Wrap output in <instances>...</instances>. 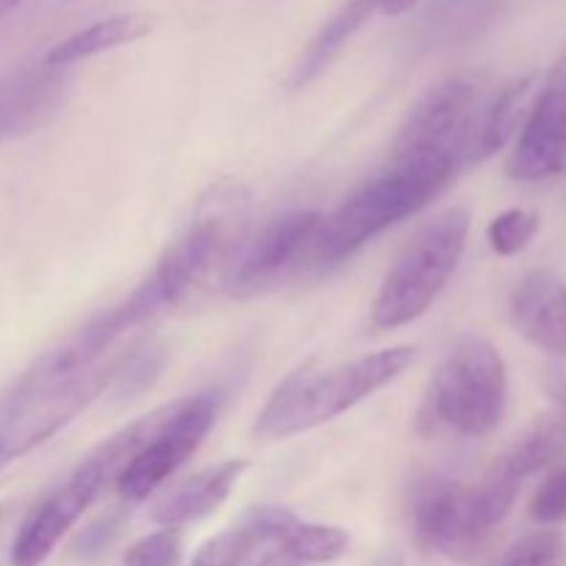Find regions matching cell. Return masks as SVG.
Masks as SVG:
<instances>
[{
  "instance_id": "obj_22",
  "label": "cell",
  "mask_w": 566,
  "mask_h": 566,
  "mask_svg": "<svg viewBox=\"0 0 566 566\" xmlns=\"http://www.w3.org/2000/svg\"><path fill=\"white\" fill-rule=\"evenodd\" d=\"M166 359H169V354H166V346H160V343L133 346L125 354V363H122L119 374H116L114 385H111L114 396L122 398V401L142 396L144 390H149L160 379Z\"/></svg>"
},
{
  "instance_id": "obj_29",
  "label": "cell",
  "mask_w": 566,
  "mask_h": 566,
  "mask_svg": "<svg viewBox=\"0 0 566 566\" xmlns=\"http://www.w3.org/2000/svg\"><path fill=\"white\" fill-rule=\"evenodd\" d=\"M531 517L539 525H558L566 520V462L558 464L531 501Z\"/></svg>"
},
{
  "instance_id": "obj_7",
  "label": "cell",
  "mask_w": 566,
  "mask_h": 566,
  "mask_svg": "<svg viewBox=\"0 0 566 566\" xmlns=\"http://www.w3.org/2000/svg\"><path fill=\"white\" fill-rule=\"evenodd\" d=\"M125 354L127 352H122L111 363L83 370L48 390L14 398V401H0V470L59 434L83 409L92 407L114 385Z\"/></svg>"
},
{
  "instance_id": "obj_32",
  "label": "cell",
  "mask_w": 566,
  "mask_h": 566,
  "mask_svg": "<svg viewBox=\"0 0 566 566\" xmlns=\"http://www.w3.org/2000/svg\"><path fill=\"white\" fill-rule=\"evenodd\" d=\"M374 566H403V556L398 551H387L376 558Z\"/></svg>"
},
{
  "instance_id": "obj_34",
  "label": "cell",
  "mask_w": 566,
  "mask_h": 566,
  "mask_svg": "<svg viewBox=\"0 0 566 566\" xmlns=\"http://www.w3.org/2000/svg\"><path fill=\"white\" fill-rule=\"evenodd\" d=\"M70 3H83V0H70Z\"/></svg>"
},
{
  "instance_id": "obj_27",
  "label": "cell",
  "mask_w": 566,
  "mask_h": 566,
  "mask_svg": "<svg viewBox=\"0 0 566 566\" xmlns=\"http://www.w3.org/2000/svg\"><path fill=\"white\" fill-rule=\"evenodd\" d=\"M182 556L180 528H160L127 547L122 566H177Z\"/></svg>"
},
{
  "instance_id": "obj_17",
  "label": "cell",
  "mask_w": 566,
  "mask_h": 566,
  "mask_svg": "<svg viewBox=\"0 0 566 566\" xmlns=\"http://www.w3.org/2000/svg\"><path fill=\"white\" fill-rule=\"evenodd\" d=\"M247 468V459H230V462H221L216 468L199 470L155 503L153 520L164 528H180L193 520L208 517L230 497Z\"/></svg>"
},
{
  "instance_id": "obj_11",
  "label": "cell",
  "mask_w": 566,
  "mask_h": 566,
  "mask_svg": "<svg viewBox=\"0 0 566 566\" xmlns=\"http://www.w3.org/2000/svg\"><path fill=\"white\" fill-rule=\"evenodd\" d=\"M409 514L420 545L451 562H470L479 556L495 531L481 509L475 486L448 479H426L415 484Z\"/></svg>"
},
{
  "instance_id": "obj_25",
  "label": "cell",
  "mask_w": 566,
  "mask_h": 566,
  "mask_svg": "<svg viewBox=\"0 0 566 566\" xmlns=\"http://www.w3.org/2000/svg\"><path fill=\"white\" fill-rule=\"evenodd\" d=\"M497 9V0H434L431 6V22L440 25V33L462 36V33L479 31Z\"/></svg>"
},
{
  "instance_id": "obj_18",
  "label": "cell",
  "mask_w": 566,
  "mask_h": 566,
  "mask_svg": "<svg viewBox=\"0 0 566 566\" xmlns=\"http://www.w3.org/2000/svg\"><path fill=\"white\" fill-rule=\"evenodd\" d=\"M534 75L517 77L495 92V97L481 103L479 119H475L473 142L468 149V164L492 158L501 153L514 136H520L531 111V97H534Z\"/></svg>"
},
{
  "instance_id": "obj_33",
  "label": "cell",
  "mask_w": 566,
  "mask_h": 566,
  "mask_svg": "<svg viewBox=\"0 0 566 566\" xmlns=\"http://www.w3.org/2000/svg\"><path fill=\"white\" fill-rule=\"evenodd\" d=\"M20 3L22 0H0V17L9 14V11H14Z\"/></svg>"
},
{
  "instance_id": "obj_6",
  "label": "cell",
  "mask_w": 566,
  "mask_h": 566,
  "mask_svg": "<svg viewBox=\"0 0 566 566\" xmlns=\"http://www.w3.org/2000/svg\"><path fill=\"white\" fill-rule=\"evenodd\" d=\"M479 111L481 88L473 77L453 75L434 83L409 111L390 160H418L459 171L468 164Z\"/></svg>"
},
{
  "instance_id": "obj_3",
  "label": "cell",
  "mask_w": 566,
  "mask_h": 566,
  "mask_svg": "<svg viewBox=\"0 0 566 566\" xmlns=\"http://www.w3.org/2000/svg\"><path fill=\"white\" fill-rule=\"evenodd\" d=\"M509 376L501 352L481 335H464L437 365L415 426L418 434L486 437L506 412Z\"/></svg>"
},
{
  "instance_id": "obj_24",
  "label": "cell",
  "mask_w": 566,
  "mask_h": 566,
  "mask_svg": "<svg viewBox=\"0 0 566 566\" xmlns=\"http://www.w3.org/2000/svg\"><path fill=\"white\" fill-rule=\"evenodd\" d=\"M258 547L260 545L252 536V531L235 523L232 528L221 531L219 536L205 542L197 551V556H193L191 566H247Z\"/></svg>"
},
{
  "instance_id": "obj_28",
  "label": "cell",
  "mask_w": 566,
  "mask_h": 566,
  "mask_svg": "<svg viewBox=\"0 0 566 566\" xmlns=\"http://www.w3.org/2000/svg\"><path fill=\"white\" fill-rule=\"evenodd\" d=\"M125 523H127V503L119 509H111V512H105L103 517L88 523L86 528L77 534V539L72 542V551H75V556L83 558V562H94V558L105 556V553L111 551V545L119 539Z\"/></svg>"
},
{
  "instance_id": "obj_9",
  "label": "cell",
  "mask_w": 566,
  "mask_h": 566,
  "mask_svg": "<svg viewBox=\"0 0 566 566\" xmlns=\"http://www.w3.org/2000/svg\"><path fill=\"white\" fill-rule=\"evenodd\" d=\"M321 219L324 216L318 210H291L271 219L254 235H243L221 271L227 296L252 298L291 280L304 260H310Z\"/></svg>"
},
{
  "instance_id": "obj_8",
  "label": "cell",
  "mask_w": 566,
  "mask_h": 566,
  "mask_svg": "<svg viewBox=\"0 0 566 566\" xmlns=\"http://www.w3.org/2000/svg\"><path fill=\"white\" fill-rule=\"evenodd\" d=\"M158 310H164V304H160L158 293L149 285V280H144L130 296H125L119 304L97 313L92 321H86L81 329L72 332L61 346L42 354V357L11 385V390L6 392L0 401H14V398H25L31 396V392L48 390V387L61 385V381L94 368V363L103 357L105 348L114 346L127 329L153 318Z\"/></svg>"
},
{
  "instance_id": "obj_14",
  "label": "cell",
  "mask_w": 566,
  "mask_h": 566,
  "mask_svg": "<svg viewBox=\"0 0 566 566\" xmlns=\"http://www.w3.org/2000/svg\"><path fill=\"white\" fill-rule=\"evenodd\" d=\"M64 103V77L44 61L0 75V142L48 125Z\"/></svg>"
},
{
  "instance_id": "obj_1",
  "label": "cell",
  "mask_w": 566,
  "mask_h": 566,
  "mask_svg": "<svg viewBox=\"0 0 566 566\" xmlns=\"http://www.w3.org/2000/svg\"><path fill=\"white\" fill-rule=\"evenodd\" d=\"M412 363V346H392L332 365V368L304 365L271 392L254 420V437L287 440L321 423H329L337 415L348 412L359 401L398 379Z\"/></svg>"
},
{
  "instance_id": "obj_23",
  "label": "cell",
  "mask_w": 566,
  "mask_h": 566,
  "mask_svg": "<svg viewBox=\"0 0 566 566\" xmlns=\"http://www.w3.org/2000/svg\"><path fill=\"white\" fill-rule=\"evenodd\" d=\"M542 219L536 210L512 208L497 213L486 227V241H490L492 252L501 258H514V254L525 252L536 235H539Z\"/></svg>"
},
{
  "instance_id": "obj_26",
  "label": "cell",
  "mask_w": 566,
  "mask_h": 566,
  "mask_svg": "<svg viewBox=\"0 0 566 566\" xmlns=\"http://www.w3.org/2000/svg\"><path fill=\"white\" fill-rule=\"evenodd\" d=\"M497 566H566V545L558 531H534L514 542Z\"/></svg>"
},
{
  "instance_id": "obj_20",
  "label": "cell",
  "mask_w": 566,
  "mask_h": 566,
  "mask_svg": "<svg viewBox=\"0 0 566 566\" xmlns=\"http://www.w3.org/2000/svg\"><path fill=\"white\" fill-rule=\"evenodd\" d=\"M566 459V409L545 412L509 446L501 462L512 470L517 479L534 475L539 470Z\"/></svg>"
},
{
  "instance_id": "obj_16",
  "label": "cell",
  "mask_w": 566,
  "mask_h": 566,
  "mask_svg": "<svg viewBox=\"0 0 566 566\" xmlns=\"http://www.w3.org/2000/svg\"><path fill=\"white\" fill-rule=\"evenodd\" d=\"M520 335L551 354L566 352V282L553 271H531L509 298Z\"/></svg>"
},
{
  "instance_id": "obj_15",
  "label": "cell",
  "mask_w": 566,
  "mask_h": 566,
  "mask_svg": "<svg viewBox=\"0 0 566 566\" xmlns=\"http://www.w3.org/2000/svg\"><path fill=\"white\" fill-rule=\"evenodd\" d=\"M418 0H343L337 6L335 14L318 28L310 44L304 48V53L298 55L296 66L291 72V92H302L310 83L318 81L326 70L337 61V55L346 50V44L368 25L374 17L385 14H403V11L415 9Z\"/></svg>"
},
{
  "instance_id": "obj_13",
  "label": "cell",
  "mask_w": 566,
  "mask_h": 566,
  "mask_svg": "<svg viewBox=\"0 0 566 566\" xmlns=\"http://www.w3.org/2000/svg\"><path fill=\"white\" fill-rule=\"evenodd\" d=\"M108 484L111 481L99 473L97 464L83 459L70 479L50 490L22 520L11 542V566H42L48 562L61 536L83 517Z\"/></svg>"
},
{
  "instance_id": "obj_10",
  "label": "cell",
  "mask_w": 566,
  "mask_h": 566,
  "mask_svg": "<svg viewBox=\"0 0 566 566\" xmlns=\"http://www.w3.org/2000/svg\"><path fill=\"white\" fill-rule=\"evenodd\" d=\"M216 415H219V396L216 392H197V396L166 403L164 423L116 479L122 501H147L202 446L208 431L213 429Z\"/></svg>"
},
{
  "instance_id": "obj_5",
  "label": "cell",
  "mask_w": 566,
  "mask_h": 566,
  "mask_svg": "<svg viewBox=\"0 0 566 566\" xmlns=\"http://www.w3.org/2000/svg\"><path fill=\"white\" fill-rule=\"evenodd\" d=\"M243 213L247 193L235 182H219L202 199L186 232L166 249L153 274L147 276L164 307L188 302L216 269L224 271L235 247L243 241Z\"/></svg>"
},
{
  "instance_id": "obj_31",
  "label": "cell",
  "mask_w": 566,
  "mask_h": 566,
  "mask_svg": "<svg viewBox=\"0 0 566 566\" xmlns=\"http://www.w3.org/2000/svg\"><path fill=\"white\" fill-rule=\"evenodd\" d=\"M254 566H304V564H298L296 558L287 556L282 547H271L269 553H263V556H260V562Z\"/></svg>"
},
{
  "instance_id": "obj_2",
  "label": "cell",
  "mask_w": 566,
  "mask_h": 566,
  "mask_svg": "<svg viewBox=\"0 0 566 566\" xmlns=\"http://www.w3.org/2000/svg\"><path fill=\"white\" fill-rule=\"evenodd\" d=\"M457 175L459 171L446 166L387 160L385 169L376 171L321 219L310 260L321 269L340 265L376 235L434 202Z\"/></svg>"
},
{
  "instance_id": "obj_12",
  "label": "cell",
  "mask_w": 566,
  "mask_h": 566,
  "mask_svg": "<svg viewBox=\"0 0 566 566\" xmlns=\"http://www.w3.org/2000/svg\"><path fill=\"white\" fill-rule=\"evenodd\" d=\"M506 175L520 182H539L566 175V48L547 72L531 103L528 119L509 153Z\"/></svg>"
},
{
  "instance_id": "obj_30",
  "label": "cell",
  "mask_w": 566,
  "mask_h": 566,
  "mask_svg": "<svg viewBox=\"0 0 566 566\" xmlns=\"http://www.w3.org/2000/svg\"><path fill=\"white\" fill-rule=\"evenodd\" d=\"M542 387H545L547 398L558 407L566 409V352L553 354L551 363L545 365V374H542Z\"/></svg>"
},
{
  "instance_id": "obj_21",
  "label": "cell",
  "mask_w": 566,
  "mask_h": 566,
  "mask_svg": "<svg viewBox=\"0 0 566 566\" xmlns=\"http://www.w3.org/2000/svg\"><path fill=\"white\" fill-rule=\"evenodd\" d=\"M348 545H352V539L337 525H318L296 520L285 534V539L274 547H282L298 564H332L346 556Z\"/></svg>"
},
{
  "instance_id": "obj_19",
  "label": "cell",
  "mask_w": 566,
  "mask_h": 566,
  "mask_svg": "<svg viewBox=\"0 0 566 566\" xmlns=\"http://www.w3.org/2000/svg\"><path fill=\"white\" fill-rule=\"evenodd\" d=\"M149 31H153V17L144 14V11H125V14L105 17V20L92 22V25L81 28L72 36L61 39L55 48L48 50L42 61L53 70H66V66L81 64V61L108 53V50L122 48V44L136 42V39L147 36Z\"/></svg>"
},
{
  "instance_id": "obj_4",
  "label": "cell",
  "mask_w": 566,
  "mask_h": 566,
  "mask_svg": "<svg viewBox=\"0 0 566 566\" xmlns=\"http://www.w3.org/2000/svg\"><path fill=\"white\" fill-rule=\"evenodd\" d=\"M468 238L470 213L464 208L442 210L426 221L381 280L370 315L376 329H401L418 321L457 274Z\"/></svg>"
}]
</instances>
